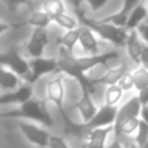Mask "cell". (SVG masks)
Instances as JSON below:
<instances>
[{"label":"cell","mask_w":148,"mask_h":148,"mask_svg":"<svg viewBox=\"0 0 148 148\" xmlns=\"http://www.w3.org/2000/svg\"><path fill=\"white\" fill-rule=\"evenodd\" d=\"M116 57H118L116 51H106L97 55H86V57H76L74 54L62 52L58 57V73H62L64 76L76 80L80 84V87L87 89L95 95L97 84L95 83V79L87 77V71L99 65H106L110 60Z\"/></svg>","instance_id":"obj_1"},{"label":"cell","mask_w":148,"mask_h":148,"mask_svg":"<svg viewBox=\"0 0 148 148\" xmlns=\"http://www.w3.org/2000/svg\"><path fill=\"white\" fill-rule=\"evenodd\" d=\"M45 97H47V102L52 103L55 106L57 112L60 113L65 132L80 136L84 131L83 125L80 122H74L68 116L67 109H65V86H64V74L62 73H57V76H54L52 79H49L47 82Z\"/></svg>","instance_id":"obj_2"},{"label":"cell","mask_w":148,"mask_h":148,"mask_svg":"<svg viewBox=\"0 0 148 148\" xmlns=\"http://www.w3.org/2000/svg\"><path fill=\"white\" fill-rule=\"evenodd\" d=\"M74 12H76V16H77L80 25L90 28L102 41H106V42H109L115 47H125V42H126V38H128V31L125 28L103 22L102 19H99V21L92 19L83 12L82 8L76 9Z\"/></svg>","instance_id":"obj_3"},{"label":"cell","mask_w":148,"mask_h":148,"mask_svg":"<svg viewBox=\"0 0 148 148\" xmlns=\"http://www.w3.org/2000/svg\"><path fill=\"white\" fill-rule=\"evenodd\" d=\"M2 116L3 118H16V119L32 121V122L41 123L47 128H52L54 123H55L51 112L48 110L45 100H41V99H36V97H31L25 103L19 105L16 109L2 113Z\"/></svg>","instance_id":"obj_4"},{"label":"cell","mask_w":148,"mask_h":148,"mask_svg":"<svg viewBox=\"0 0 148 148\" xmlns=\"http://www.w3.org/2000/svg\"><path fill=\"white\" fill-rule=\"evenodd\" d=\"M58 73V58L54 57H35L29 58V73L23 79L26 83L35 84L44 76Z\"/></svg>","instance_id":"obj_5"},{"label":"cell","mask_w":148,"mask_h":148,"mask_svg":"<svg viewBox=\"0 0 148 148\" xmlns=\"http://www.w3.org/2000/svg\"><path fill=\"white\" fill-rule=\"evenodd\" d=\"M19 131L22 132V135L26 138V141L29 144H32L36 148H48L49 144V138H51V131L49 128L32 122V121H21L19 122Z\"/></svg>","instance_id":"obj_6"},{"label":"cell","mask_w":148,"mask_h":148,"mask_svg":"<svg viewBox=\"0 0 148 148\" xmlns=\"http://www.w3.org/2000/svg\"><path fill=\"white\" fill-rule=\"evenodd\" d=\"M113 134H115L113 126L84 128L83 134L80 135L82 147L83 148H108V144L112 139Z\"/></svg>","instance_id":"obj_7"},{"label":"cell","mask_w":148,"mask_h":148,"mask_svg":"<svg viewBox=\"0 0 148 148\" xmlns=\"http://www.w3.org/2000/svg\"><path fill=\"white\" fill-rule=\"evenodd\" d=\"M0 65L15 71L22 80L29 73V60H26L18 48H10L5 52H0Z\"/></svg>","instance_id":"obj_8"},{"label":"cell","mask_w":148,"mask_h":148,"mask_svg":"<svg viewBox=\"0 0 148 148\" xmlns=\"http://www.w3.org/2000/svg\"><path fill=\"white\" fill-rule=\"evenodd\" d=\"M49 44V35H48V29L45 28H34V32L29 38V41L25 45L26 54L29 55V58H35V57H42L47 47Z\"/></svg>","instance_id":"obj_9"},{"label":"cell","mask_w":148,"mask_h":148,"mask_svg":"<svg viewBox=\"0 0 148 148\" xmlns=\"http://www.w3.org/2000/svg\"><path fill=\"white\" fill-rule=\"evenodd\" d=\"M82 89V96L77 99L76 102V110L79 113V118H80V123H87L97 112L99 106L96 105L95 99H93V93L87 89Z\"/></svg>","instance_id":"obj_10"},{"label":"cell","mask_w":148,"mask_h":148,"mask_svg":"<svg viewBox=\"0 0 148 148\" xmlns=\"http://www.w3.org/2000/svg\"><path fill=\"white\" fill-rule=\"evenodd\" d=\"M34 97V84L31 83H22L19 87L5 92L0 95V106H6V105H22L26 100Z\"/></svg>","instance_id":"obj_11"},{"label":"cell","mask_w":148,"mask_h":148,"mask_svg":"<svg viewBox=\"0 0 148 148\" xmlns=\"http://www.w3.org/2000/svg\"><path fill=\"white\" fill-rule=\"evenodd\" d=\"M118 116V106L110 105H100L96 115L83 126L84 128H103V126H113Z\"/></svg>","instance_id":"obj_12"},{"label":"cell","mask_w":148,"mask_h":148,"mask_svg":"<svg viewBox=\"0 0 148 148\" xmlns=\"http://www.w3.org/2000/svg\"><path fill=\"white\" fill-rule=\"evenodd\" d=\"M79 45L86 52V55H97L100 54V38L87 26L82 25L80 28V38Z\"/></svg>","instance_id":"obj_13"},{"label":"cell","mask_w":148,"mask_h":148,"mask_svg":"<svg viewBox=\"0 0 148 148\" xmlns=\"http://www.w3.org/2000/svg\"><path fill=\"white\" fill-rule=\"evenodd\" d=\"M141 109H142V103H141L138 95L136 93L131 95L126 100H123L118 106L116 121H122V119H126V118H141Z\"/></svg>","instance_id":"obj_14"},{"label":"cell","mask_w":148,"mask_h":148,"mask_svg":"<svg viewBox=\"0 0 148 148\" xmlns=\"http://www.w3.org/2000/svg\"><path fill=\"white\" fill-rule=\"evenodd\" d=\"M142 48H144V41L141 39L138 31L136 29L135 31H128V38H126V42H125V49H126V54H128L129 60L135 65L141 64Z\"/></svg>","instance_id":"obj_15"},{"label":"cell","mask_w":148,"mask_h":148,"mask_svg":"<svg viewBox=\"0 0 148 148\" xmlns=\"http://www.w3.org/2000/svg\"><path fill=\"white\" fill-rule=\"evenodd\" d=\"M141 118H126L122 121H116L113 125L115 135L121 138L122 141H132L134 135L138 131Z\"/></svg>","instance_id":"obj_16"},{"label":"cell","mask_w":148,"mask_h":148,"mask_svg":"<svg viewBox=\"0 0 148 148\" xmlns=\"http://www.w3.org/2000/svg\"><path fill=\"white\" fill-rule=\"evenodd\" d=\"M139 2H141V0H123L122 6H121V9H119L118 12L102 18V21H103V22H108V23H112V25H116V26H121V28H125L129 13L132 12V9H134Z\"/></svg>","instance_id":"obj_17"},{"label":"cell","mask_w":148,"mask_h":148,"mask_svg":"<svg viewBox=\"0 0 148 148\" xmlns=\"http://www.w3.org/2000/svg\"><path fill=\"white\" fill-rule=\"evenodd\" d=\"M147 16H148V6L145 3V0H141V2L132 9V12L129 13L125 29L126 31H135L141 23L145 22Z\"/></svg>","instance_id":"obj_18"},{"label":"cell","mask_w":148,"mask_h":148,"mask_svg":"<svg viewBox=\"0 0 148 148\" xmlns=\"http://www.w3.org/2000/svg\"><path fill=\"white\" fill-rule=\"evenodd\" d=\"M128 71V67L125 64H121L118 67L108 68L106 73H103L99 79L95 80L97 86H110V84H118L119 80L123 77V74Z\"/></svg>","instance_id":"obj_19"},{"label":"cell","mask_w":148,"mask_h":148,"mask_svg":"<svg viewBox=\"0 0 148 148\" xmlns=\"http://www.w3.org/2000/svg\"><path fill=\"white\" fill-rule=\"evenodd\" d=\"M22 77H19L18 74L3 65H0V90L9 92L22 84Z\"/></svg>","instance_id":"obj_20"},{"label":"cell","mask_w":148,"mask_h":148,"mask_svg":"<svg viewBox=\"0 0 148 148\" xmlns=\"http://www.w3.org/2000/svg\"><path fill=\"white\" fill-rule=\"evenodd\" d=\"M80 28L77 29H71V31H65L60 38H58V45L61 47V49L67 54H74V47L79 44V38H80Z\"/></svg>","instance_id":"obj_21"},{"label":"cell","mask_w":148,"mask_h":148,"mask_svg":"<svg viewBox=\"0 0 148 148\" xmlns=\"http://www.w3.org/2000/svg\"><path fill=\"white\" fill-rule=\"evenodd\" d=\"M23 23L29 25L32 28H45V29H48V26L52 23V16L48 15L45 10L39 9V10L32 12Z\"/></svg>","instance_id":"obj_22"},{"label":"cell","mask_w":148,"mask_h":148,"mask_svg":"<svg viewBox=\"0 0 148 148\" xmlns=\"http://www.w3.org/2000/svg\"><path fill=\"white\" fill-rule=\"evenodd\" d=\"M123 89L119 84H110L106 86L105 95H103V103L110 106H119L123 102Z\"/></svg>","instance_id":"obj_23"},{"label":"cell","mask_w":148,"mask_h":148,"mask_svg":"<svg viewBox=\"0 0 148 148\" xmlns=\"http://www.w3.org/2000/svg\"><path fill=\"white\" fill-rule=\"evenodd\" d=\"M52 23L58 25L60 28H62L64 31H71V29H77L80 26V22L77 19V16H71L67 12L60 13L57 16L52 18Z\"/></svg>","instance_id":"obj_24"},{"label":"cell","mask_w":148,"mask_h":148,"mask_svg":"<svg viewBox=\"0 0 148 148\" xmlns=\"http://www.w3.org/2000/svg\"><path fill=\"white\" fill-rule=\"evenodd\" d=\"M132 77H134V90L139 92L142 89L148 87V67L144 65H136V68L132 71Z\"/></svg>","instance_id":"obj_25"},{"label":"cell","mask_w":148,"mask_h":148,"mask_svg":"<svg viewBox=\"0 0 148 148\" xmlns=\"http://www.w3.org/2000/svg\"><path fill=\"white\" fill-rule=\"evenodd\" d=\"M41 9L45 10L52 18L57 16V15H60V13H64L67 10L64 0H45V2L42 3V8Z\"/></svg>","instance_id":"obj_26"},{"label":"cell","mask_w":148,"mask_h":148,"mask_svg":"<svg viewBox=\"0 0 148 148\" xmlns=\"http://www.w3.org/2000/svg\"><path fill=\"white\" fill-rule=\"evenodd\" d=\"M147 141H148V123H145L144 121H141L139 122V126H138V131H136V134L132 138V142H134V147L138 148L142 144H145Z\"/></svg>","instance_id":"obj_27"},{"label":"cell","mask_w":148,"mask_h":148,"mask_svg":"<svg viewBox=\"0 0 148 148\" xmlns=\"http://www.w3.org/2000/svg\"><path fill=\"white\" fill-rule=\"evenodd\" d=\"M48 148H73V147H71V144L64 136L57 135V134H51Z\"/></svg>","instance_id":"obj_28"},{"label":"cell","mask_w":148,"mask_h":148,"mask_svg":"<svg viewBox=\"0 0 148 148\" xmlns=\"http://www.w3.org/2000/svg\"><path fill=\"white\" fill-rule=\"evenodd\" d=\"M118 84L123 89L125 93L134 90V77H132V71H126V73L123 74V77L119 80Z\"/></svg>","instance_id":"obj_29"},{"label":"cell","mask_w":148,"mask_h":148,"mask_svg":"<svg viewBox=\"0 0 148 148\" xmlns=\"http://www.w3.org/2000/svg\"><path fill=\"white\" fill-rule=\"evenodd\" d=\"M82 2H86L87 6L90 8V10H92L93 13H96V12L102 10V9L109 3V0H82Z\"/></svg>","instance_id":"obj_30"},{"label":"cell","mask_w":148,"mask_h":148,"mask_svg":"<svg viewBox=\"0 0 148 148\" xmlns=\"http://www.w3.org/2000/svg\"><path fill=\"white\" fill-rule=\"evenodd\" d=\"M2 2L6 5V8L10 10V12H15L19 6L22 5H26L29 2H32V0H2Z\"/></svg>","instance_id":"obj_31"},{"label":"cell","mask_w":148,"mask_h":148,"mask_svg":"<svg viewBox=\"0 0 148 148\" xmlns=\"http://www.w3.org/2000/svg\"><path fill=\"white\" fill-rule=\"evenodd\" d=\"M23 25H25L23 22H22V23H10V22H6V21H2V19H0V36H2L5 32L10 31V29L21 28V26H23Z\"/></svg>","instance_id":"obj_32"},{"label":"cell","mask_w":148,"mask_h":148,"mask_svg":"<svg viewBox=\"0 0 148 148\" xmlns=\"http://www.w3.org/2000/svg\"><path fill=\"white\" fill-rule=\"evenodd\" d=\"M108 148H129L121 138H118L115 134H113V136H112V139L109 141V144H108Z\"/></svg>","instance_id":"obj_33"},{"label":"cell","mask_w":148,"mask_h":148,"mask_svg":"<svg viewBox=\"0 0 148 148\" xmlns=\"http://www.w3.org/2000/svg\"><path fill=\"white\" fill-rule=\"evenodd\" d=\"M136 31H138V34H139L141 39H142L145 44H148V23H147V22L141 23V25L136 28Z\"/></svg>","instance_id":"obj_34"},{"label":"cell","mask_w":148,"mask_h":148,"mask_svg":"<svg viewBox=\"0 0 148 148\" xmlns=\"http://www.w3.org/2000/svg\"><path fill=\"white\" fill-rule=\"evenodd\" d=\"M136 95H138V97H139L142 106L148 105V87H147V89H142V90H139V92H136Z\"/></svg>","instance_id":"obj_35"},{"label":"cell","mask_w":148,"mask_h":148,"mask_svg":"<svg viewBox=\"0 0 148 148\" xmlns=\"http://www.w3.org/2000/svg\"><path fill=\"white\" fill-rule=\"evenodd\" d=\"M141 65L148 67V44L144 45L142 52H141Z\"/></svg>","instance_id":"obj_36"},{"label":"cell","mask_w":148,"mask_h":148,"mask_svg":"<svg viewBox=\"0 0 148 148\" xmlns=\"http://www.w3.org/2000/svg\"><path fill=\"white\" fill-rule=\"evenodd\" d=\"M141 121L148 123V105L142 106V109H141Z\"/></svg>","instance_id":"obj_37"},{"label":"cell","mask_w":148,"mask_h":148,"mask_svg":"<svg viewBox=\"0 0 148 148\" xmlns=\"http://www.w3.org/2000/svg\"><path fill=\"white\" fill-rule=\"evenodd\" d=\"M67 2L73 6V9H74V10L79 9V8H82V0H67Z\"/></svg>","instance_id":"obj_38"},{"label":"cell","mask_w":148,"mask_h":148,"mask_svg":"<svg viewBox=\"0 0 148 148\" xmlns=\"http://www.w3.org/2000/svg\"><path fill=\"white\" fill-rule=\"evenodd\" d=\"M138 148H148V141H147L145 144H142L141 147H138Z\"/></svg>","instance_id":"obj_39"},{"label":"cell","mask_w":148,"mask_h":148,"mask_svg":"<svg viewBox=\"0 0 148 148\" xmlns=\"http://www.w3.org/2000/svg\"><path fill=\"white\" fill-rule=\"evenodd\" d=\"M145 22H147V23H148V16H147V19H145Z\"/></svg>","instance_id":"obj_40"},{"label":"cell","mask_w":148,"mask_h":148,"mask_svg":"<svg viewBox=\"0 0 148 148\" xmlns=\"http://www.w3.org/2000/svg\"><path fill=\"white\" fill-rule=\"evenodd\" d=\"M145 3H147V6H148V0H145Z\"/></svg>","instance_id":"obj_41"},{"label":"cell","mask_w":148,"mask_h":148,"mask_svg":"<svg viewBox=\"0 0 148 148\" xmlns=\"http://www.w3.org/2000/svg\"><path fill=\"white\" fill-rule=\"evenodd\" d=\"M2 118H3V116H2V113H0V119H2Z\"/></svg>","instance_id":"obj_42"}]
</instances>
